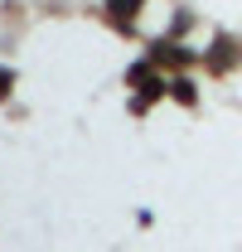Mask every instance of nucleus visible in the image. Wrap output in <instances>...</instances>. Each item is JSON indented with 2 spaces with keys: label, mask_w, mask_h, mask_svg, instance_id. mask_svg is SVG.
I'll list each match as a JSON object with an SVG mask.
<instances>
[{
  "label": "nucleus",
  "mask_w": 242,
  "mask_h": 252,
  "mask_svg": "<svg viewBox=\"0 0 242 252\" xmlns=\"http://www.w3.org/2000/svg\"><path fill=\"white\" fill-rule=\"evenodd\" d=\"M112 5H117V15H131V5H136V0H112Z\"/></svg>",
  "instance_id": "f257e3e1"
}]
</instances>
